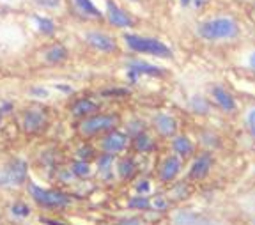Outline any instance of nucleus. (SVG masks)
<instances>
[{"instance_id": "nucleus-1", "label": "nucleus", "mask_w": 255, "mask_h": 225, "mask_svg": "<svg viewBox=\"0 0 255 225\" xmlns=\"http://www.w3.org/2000/svg\"><path fill=\"white\" fill-rule=\"evenodd\" d=\"M199 34L206 39H229L238 34V25L231 18H215V20H207L200 25Z\"/></svg>"}, {"instance_id": "nucleus-2", "label": "nucleus", "mask_w": 255, "mask_h": 225, "mask_svg": "<svg viewBox=\"0 0 255 225\" xmlns=\"http://www.w3.org/2000/svg\"><path fill=\"white\" fill-rule=\"evenodd\" d=\"M28 193H30L32 199H34L37 204L44 206V208L60 209V208L71 206V197L66 195V193L59 192V190H46V188H41V186L34 185V183H28Z\"/></svg>"}, {"instance_id": "nucleus-3", "label": "nucleus", "mask_w": 255, "mask_h": 225, "mask_svg": "<svg viewBox=\"0 0 255 225\" xmlns=\"http://www.w3.org/2000/svg\"><path fill=\"white\" fill-rule=\"evenodd\" d=\"M128 48H131L133 52L138 53H149V55H156V57H170L172 52L167 44H163L158 39H151V37H140L135 34H126L124 36Z\"/></svg>"}, {"instance_id": "nucleus-4", "label": "nucleus", "mask_w": 255, "mask_h": 225, "mask_svg": "<svg viewBox=\"0 0 255 225\" xmlns=\"http://www.w3.org/2000/svg\"><path fill=\"white\" fill-rule=\"evenodd\" d=\"M28 167L23 160H11L0 172V186L2 188H16L27 181Z\"/></svg>"}, {"instance_id": "nucleus-5", "label": "nucleus", "mask_w": 255, "mask_h": 225, "mask_svg": "<svg viewBox=\"0 0 255 225\" xmlns=\"http://www.w3.org/2000/svg\"><path fill=\"white\" fill-rule=\"evenodd\" d=\"M119 122V117L117 115H110V113H98V115H91L85 117L84 121L80 122V131L92 137V135H98V133L103 131H110L114 129Z\"/></svg>"}, {"instance_id": "nucleus-6", "label": "nucleus", "mask_w": 255, "mask_h": 225, "mask_svg": "<svg viewBox=\"0 0 255 225\" xmlns=\"http://www.w3.org/2000/svg\"><path fill=\"white\" fill-rule=\"evenodd\" d=\"M85 41L91 48L98 50V52L103 53H112L117 50V43L112 39L110 36H107L105 32H98V30H91V32L85 34Z\"/></svg>"}, {"instance_id": "nucleus-7", "label": "nucleus", "mask_w": 255, "mask_h": 225, "mask_svg": "<svg viewBox=\"0 0 255 225\" xmlns=\"http://www.w3.org/2000/svg\"><path fill=\"white\" fill-rule=\"evenodd\" d=\"M46 126V115L43 110L30 109L23 115V129L27 133H39Z\"/></svg>"}, {"instance_id": "nucleus-8", "label": "nucleus", "mask_w": 255, "mask_h": 225, "mask_svg": "<svg viewBox=\"0 0 255 225\" xmlns=\"http://www.w3.org/2000/svg\"><path fill=\"white\" fill-rule=\"evenodd\" d=\"M107 18L112 25H116V27L121 28H128V27H133V20L129 18L128 12H124L116 2H112L108 0L107 2Z\"/></svg>"}, {"instance_id": "nucleus-9", "label": "nucleus", "mask_w": 255, "mask_h": 225, "mask_svg": "<svg viewBox=\"0 0 255 225\" xmlns=\"http://www.w3.org/2000/svg\"><path fill=\"white\" fill-rule=\"evenodd\" d=\"M103 151L108 154H117L124 151L128 145V137L121 131H110L107 137L103 138Z\"/></svg>"}, {"instance_id": "nucleus-10", "label": "nucleus", "mask_w": 255, "mask_h": 225, "mask_svg": "<svg viewBox=\"0 0 255 225\" xmlns=\"http://www.w3.org/2000/svg\"><path fill=\"white\" fill-rule=\"evenodd\" d=\"M128 75H129V78H131L133 82H135L140 75H152V77H156V75H163V69H159V68H156V66H151V64H147V62H142V61H131L129 64H128Z\"/></svg>"}, {"instance_id": "nucleus-11", "label": "nucleus", "mask_w": 255, "mask_h": 225, "mask_svg": "<svg viewBox=\"0 0 255 225\" xmlns=\"http://www.w3.org/2000/svg\"><path fill=\"white\" fill-rule=\"evenodd\" d=\"M181 170V160L177 156H168L167 160L163 161L161 165V170H159V177H161V181L168 183L172 179H175V176L179 174Z\"/></svg>"}, {"instance_id": "nucleus-12", "label": "nucleus", "mask_w": 255, "mask_h": 225, "mask_svg": "<svg viewBox=\"0 0 255 225\" xmlns=\"http://www.w3.org/2000/svg\"><path fill=\"white\" fill-rule=\"evenodd\" d=\"M209 169H211V156L209 154H202V156L197 158L193 161V165H191L190 177L191 179H202V177L207 176Z\"/></svg>"}, {"instance_id": "nucleus-13", "label": "nucleus", "mask_w": 255, "mask_h": 225, "mask_svg": "<svg viewBox=\"0 0 255 225\" xmlns=\"http://www.w3.org/2000/svg\"><path fill=\"white\" fill-rule=\"evenodd\" d=\"M154 124H156V129H158L161 135H165V137H172V135L175 133V129H177L175 119L172 115H167V113H159V115H156Z\"/></svg>"}, {"instance_id": "nucleus-14", "label": "nucleus", "mask_w": 255, "mask_h": 225, "mask_svg": "<svg viewBox=\"0 0 255 225\" xmlns=\"http://www.w3.org/2000/svg\"><path fill=\"white\" fill-rule=\"evenodd\" d=\"M96 110H98V105L91 100H78L71 107V113L75 117H80V119H85V117L92 115Z\"/></svg>"}, {"instance_id": "nucleus-15", "label": "nucleus", "mask_w": 255, "mask_h": 225, "mask_svg": "<svg viewBox=\"0 0 255 225\" xmlns=\"http://www.w3.org/2000/svg\"><path fill=\"white\" fill-rule=\"evenodd\" d=\"M66 59H68V50H66V46H62V44H53L52 48L44 53V61H46L48 64H60V62H64Z\"/></svg>"}, {"instance_id": "nucleus-16", "label": "nucleus", "mask_w": 255, "mask_h": 225, "mask_svg": "<svg viewBox=\"0 0 255 225\" xmlns=\"http://www.w3.org/2000/svg\"><path fill=\"white\" fill-rule=\"evenodd\" d=\"M213 96H215L216 103L222 107L223 110H227V112H232L236 109V103H234V98L222 87H215L213 89Z\"/></svg>"}, {"instance_id": "nucleus-17", "label": "nucleus", "mask_w": 255, "mask_h": 225, "mask_svg": "<svg viewBox=\"0 0 255 225\" xmlns=\"http://www.w3.org/2000/svg\"><path fill=\"white\" fill-rule=\"evenodd\" d=\"M34 21H36L37 30L41 34H44V36H53L55 34V23H53V20H50L46 16H41V14H36Z\"/></svg>"}, {"instance_id": "nucleus-18", "label": "nucleus", "mask_w": 255, "mask_h": 225, "mask_svg": "<svg viewBox=\"0 0 255 225\" xmlns=\"http://www.w3.org/2000/svg\"><path fill=\"white\" fill-rule=\"evenodd\" d=\"M172 147H174L175 153L183 158L190 156V154L193 153V145H191V142L188 140L186 137H177L174 140V144H172Z\"/></svg>"}, {"instance_id": "nucleus-19", "label": "nucleus", "mask_w": 255, "mask_h": 225, "mask_svg": "<svg viewBox=\"0 0 255 225\" xmlns=\"http://www.w3.org/2000/svg\"><path fill=\"white\" fill-rule=\"evenodd\" d=\"M75 5L80 9L82 12H85L87 16H92V18H100L101 16V11L94 5L92 0H73Z\"/></svg>"}, {"instance_id": "nucleus-20", "label": "nucleus", "mask_w": 255, "mask_h": 225, "mask_svg": "<svg viewBox=\"0 0 255 225\" xmlns=\"http://www.w3.org/2000/svg\"><path fill=\"white\" fill-rule=\"evenodd\" d=\"M135 147H136V151H151L152 149V140H151V137H149L147 133H142L140 131L138 135H136V138H135Z\"/></svg>"}, {"instance_id": "nucleus-21", "label": "nucleus", "mask_w": 255, "mask_h": 225, "mask_svg": "<svg viewBox=\"0 0 255 225\" xmlns=\"http://www.w3.org/2000/svg\"><path fill=\"white\" fill-rule=\"evenodd\" d=\"M71 172H73V176H76V177H87L89 174H91V167H89V163L85 160H78L73 163Z\"/></svg>"}, {"instance_id": "nucleus-22", "label": "nucleus", "mask_w": 255, "mask_h": 225, "mask_svg": "<svg viewBox=\"0 0 255 225\" xmlns=\"http://www.w3.org/2000/svg\"><path fill=\"white\" fill-rule=\"evenodd\" d=\"M119 176L121 177H131L133 174H135V163H133V160H129V158H126V160H121L119 161Z\"/></svg>"}, {"instance_id": "nucleus-23", "label": "nucleus", "mask_w": 255, "mask_h": 225, "mask_svg": "<svg viewBox=\"0 0 255 225\" xmlns=\"http://www.w3.org/2000/svg\"><path fill=\"white\" fill-rule=\"evenodd\" d=\"M11 213L16 218H27L30 215V208L27 204H23V202H16V204L11 206Z\"/></svg>"}, {"instance_id": "nucleus-24", "label": "nucleus", "mask_w": 255, "mask_h": 225, "mask_svg": "<svg viewBox=\"0 0 255 225\" xmlns=\"http://www.w3.org/2000/svg\"><path fill=\"white\" fill-rule=\"evenodd\" d=\"M128 206L131 209H147V208H151V202L145 197H136V199H131Z\"/></svg>"}, {"instance_id": "nucleus-25", "label": "nucleus", "mask_w": 255, "mask_h": 225, "mask_svg": "<svg viewBox=\"0 0 255 225\" xmlns=\"http://www.w3.org/2000/svg\"><path fill=\"white\" fill-rule=\"evenodd\" d=\"M112 160H114V154H108V153H107V156L100 158V161H98V167H100L101 172H108V170H110Z\"/></svg>"}, {"instance_id": "nucleus-26", "label": "nucleus", "mask_w": 255, "mask_h": 225, "mask_svg": "<svg viewBox=\"0 0 255 225\" xmlns=\"http://www.w3.org/2000/svg\"><path fill=\"white\" fill-rule=\"evenodd\" d=\"M136 192H138V193H147V192H151V183H149L147 179L140 181L138 185H136Z\"/></svg>"}, {"instance_id": "nucleus-27", "label": "nucleus", "mask_w": 255, "mask_h": 225, "mask_svg": "<svg viewBox=\"0 0 255 225\" xmlns=\"http://www.w3.org/2000/svg\"><path fill=\"white\" fill-rule=\"evenodd\" d=\"M36 2L43 5V7H50V9L59 7V4H60V0H36Z\"/></svg>"}, {"instance_id": "nucleus-28", "label": "nucleus", "mask_w": 255, "mask_h": 225, "mask_svg": "<svg viewBox=\"0 0 255 225\" xmlns=\"http://www.w3.org/2000/svg\"><path fill=\"white\" fill-rule=\"evenodd\" d=\"M193 109L199 110V112H206L207 107H206V103H204L202 98H193Z\"/></svg>"}, {"instance_id": "nucleus-29", "label": "nucleus", "mask_w": 255, "mask_h": 225, "mask_svg": "<svg viewBox=\"0 0 255 225\" xmlns=\"http://www.w3.org/2000/svg\"><path fill=\"white\" fill-rule=\"evenodd\" d=\"M151 206H152L154 209H165V208L168 206V202L165 201L163 197H156L154 201H152V204H151Z\"/></svg>"}, {"instance_id": "nucleus-30", "label": "nucleus", "mask_w": 255, "mask_h": 225, "mask_svg": "<svg viewBox=\"0 0 255 225\" xmlns=\"http://www.w3.org/2000/svg\"><path fill=\"white\" fill-rule=\"evenodd\" d=\"M32 96H37V98H46L48 96V91L44 87H34L30 91Z\"/></svg>"}, {"instance_id": "nucleus-31", "label": "nucleus", "mask_w": 255, "mask_h": 225, "mask_svg": "<svg viewBox=\"0 0 255 225\" xmlns=\"http://www.w3.org/2000/svg\"><path fill=\"white\" fill-rule=\"evenodd\" d=\"M248 124H250V129L255 137V110H252V112L248 113Z\"/></svg>"}, {"instance_id": "nucleus-32", "label": "nucleus", "mask_w": 255, "mask_h": 225, "mask_svg": "<svg viewBox=\"0 0 255 225\" xmlns=\"http://www.w3.org/2000/svg\"><path fill=\"white\" fill-rule=\"evenodd\" d=\"M12 110V105L9 103V101H4V103L0 105V113L4 115V113H7V112H11Z\"/></svg>"}, {"instance_id": "nucleus-33", "label": "nucleus", "mask_w": 255, "mask_h": 225, "mask_svg": "<svg viewBox=\"0 0 255 225\" xmlns=\"http://www.w3.org/2000/svg\"><path fill=\"white\" fill-rule=\"evenodd\" d=\"M119 225H142V222H140L138 218H129V220H124V222H121Z\"/></svg>"}, {"instance_id": "nucleus-34", "label": "nucleus", "mask_w": 255, "mask_h": 225, "mask_svg": "<svg viewBox=\"0 0 255 225\" xmlns=\"http://www.w3.org/2000/svg\"><path fill=\"white\" fill-rule=\"evenodd\" d=\"M55 87L57 89H60V91H64V93H73V89L71 87H69V85H55Z\"/></svg>"}, {"instance_id": "nucleus-35", "label": "nucleus", "mask_w": 255, "mask_h": 225, "mask_svg": "<svg viewBox=\"0 0 255 225\" xmlns=\"http://www.w3.org/2000/svg\"><path fill=\"white\" fill-rule=\"evenodd\" d=\"M207 0H193V4H195V7H202L204 4H206Z\"/></svg>"}, {"instance_id": "nucleus-36", "label": "nucleus", "mask_w": 255, "mask_h": 225, "mask_svg": "<svg viewBox=\"0 0 255 225\" xmlns=\"http://www.w3.org/2000/svg\"><path fill=\"white\" fill-rule=\"evenodd\" d=\"M250 64H252V68L255 69V53H254V55L250 57Z\"/></svg>"}, {"instance_id": "nucleus-37", "label": "nucleus", "mask_w": 255, "mask_h": 225, "mask_svg": "<svg viewBox=\"0 0 255 225\" xmlns=\"http://www.w3.org/2000/svg\"><path fill=\"white\" fill-rule=\"evenodd\" d=\"M48 225H64V224H59V222H46Z\"/></svg>"}, {"instance_id": "nucleus-38", "label": "nucleus", "mask_w": 255, "mask_h": 225, "mask_svg": "<svg viewBox=\"0 0 255 225\" xmlns=\"http://www.w3.org/2000/svg\"><path fill=\"white\" fill-rule=\"evenodd\" d=\"M190 2H191V0H181V4H183V5H188Z\"/></svg>"}, {"instance_id": "nucleus-39", "label": "nucleus", "mask_w": 255, "mask_h": 225, "mask_svg": "<svg viewBox=\"0 0 255 225\" xmlns=\"http://www.w3.org/2000/svg\"><path fill=\"white\" fill-rule=\"evenodd\" d=\"M0 124H2V113H0Z\"/></svg>"}]
</instances>
